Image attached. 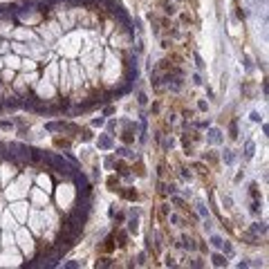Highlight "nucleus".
Listing matches in <instances>:
<instances>
[{"label": "nucleus", "mask_w": 269, "mask_h": 269, "mask_svg": "<svg viewBox=\"0 0 269 269\" xmlns=\"http://www.w3.org/2000/svg\"><path fill=\"white\" fill-rule=\"evenodd\" d=\"M123 197H128V200H135V197H137V193H133V191H126V193H123Z\"/></svg>", "instance_id": "obj_2"}, {"label": "nucleus", "mask_w": 269, "mask_h": 269, "mask_svg": "<svg viewBox=\"0 0 269 269\" xmlns=\"http://www.w3.org/2000/svg\"><path fill=\"white\" fill-rule=\"evenodd\" d=\"M29 157H32V162H43V157L38 155V150H29Z\"/></svg>", "instance_id": "obj_1"}, {"label": "nucleus", "mask_w": 269, "mask_h": 269, "mask_svg": "<svg viewBox=\"0 0 269 269\" xmlns=\"http://www.w3.org/2000/svg\"><path fill=\"white\" fill-rule=\"evenodd\" d=\"M47 2H56V0H47Z\"/></svg>", "instance_id": "obj_3"}]
</instances>
